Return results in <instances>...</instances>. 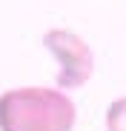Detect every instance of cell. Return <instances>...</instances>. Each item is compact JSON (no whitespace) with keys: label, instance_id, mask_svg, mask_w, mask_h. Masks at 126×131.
<instances>
[{"label":"cell","instance_id":"cell-1","mask_svg":"<svg viewBox=\"0 0 126 131\" xmlns=\"http://www.w3.org/2000/svg\"><path fill=\"white\" fill-rule=\"evenodd\" d=\"M77 108L49 85H20L0 94V131H72Z\"/></svg>","mask_w":126,"mask_h":131},{"label":"cell","instance_id":"cell-2","mask_svg":"<svg viewBox=\"0 0 126 131\" xmlns=\"http://www.w3.org/2000/svg\"><path fill=\"white\" fill-rule=\"evenodd\" d=\"M43 46L57 63V89H80L92 80L95 54L89 43L72 29H49L43 34Z\"/></svg>","mask_w":126,"mask_h":131},{"label":"cell","instance_id":"cell-3","mask_svg":"<svg viewBox=\"0 0 126 131\" xmlns=\"http://www.w3.org/2000/svg\"><path fill=\"white\" fill-rule=\"evenodd\" d=\"M106 131H126V97H118L106 108Z\"/></svg>","mask_w":126,"mask_h":131}]
</instances>
